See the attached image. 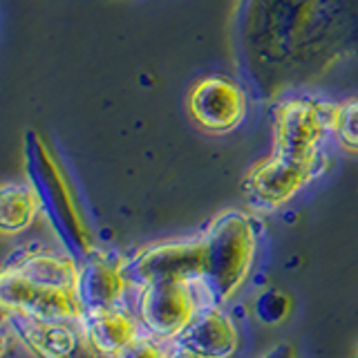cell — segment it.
I'll return each mask as SVG.
<instances>
[{
	"instance_id": "obj_11",
	"label": "cell",
	"mask_w": 358,
	"mask_h": 358,
	"mask_svg": "<svg viewBox=\"0 0 358 358\" xmlns=\"http://www.w3.org/2000/svg\"><path fill=\"white\" fill-rule=\"evenodd\" d=\"M81 322L92 345L108 356H115L139 336L137 320L132 318L128 309H121L119 305L83 311Z\"/></svg>"
},
{
	"instance_id": "obj_2",
	"label": "cell",
	"mask_w": 358,
	"mask_h": 358,
	"mask_svg": "<svg viewBox=\"0 0 358 358\" xmlns=\"http://www.w3.org/2000/svg\"><path fill=\"white\" fill-rule=\"evenodd\" d=\"M204 240V275L197 289L213 305L231 300L251 273L257 233L253 220L240 210H227L201 233Z\"/></svg>"
},
{
	"instance_id": "obj_6",
	"label": "cell",
	"mask_w": 358,
	"mask_h": 358,
	"mask_svg": "<svg viewBox=\"0 0 358 358\" xmlns=\"http://www.w3.org/2000/svg\"><path fill=\"white\" fill-rule=\"evenodd\" d=\"M322 159L298 162L289 157L271 155L255 164L244 177V195L253 206L262 210L280 208L291 197H296L313 177L322 173Z\"/></svg>"
},
{
	"instance_id": "obj_4",
	"label": "cell",
	"mask_w": 358,
	"mask_h": 358,
	"mask_svg": "<svg viewBox=\"0 0 358 358\" xmlns=\"http://www.w3.org/2000/svg\"><path fill=\"white\" fill-rule=\"evenodd\" d=\"M204 275V240L188 238L152 244L123 262V278L134 287H150L159 282H193L199 285Z\"/></svg>"
},
{
	"instance_id": "obj_18",
	"label": "cell",
	"mask_w": 358,
	"mask_h": 358,
	"mask_svg": "<svg viewBox=\"0 0 358 358\" xmlns=\"http://www.w3.org/2000/svg\"><path fill=\"white\" fill-rule=\"evenodd\" d=\"M356 358H358V356H356Z\"/></svg>"
},
{
	"instance_id": "obj_7",
	"label": "cell",
	"mask_w": 358,
	"mask_h": 358,
	"mask_svg": "<svg viewBox=\"0 0 358 358\" xmlns=\"http://www.w3.org/2000/svg\"><path fill=\"white\" fill-rule=\"evenodd\" d=\"M193 282H159L139 289V322L159 341L179 338L199 311Z\"/></svg>"
},
{
	"instance_id": "obj_9",
	"label": "cell",
	"mask_w": 358,
	"mask_h": 358,
	"mask_svg": "<svg viewBox=\"0 0 358 358\" xmlns=\"http://www.w3.org/2000/svg\"><path fill=\"white\" fill-rule=\"evenodd\" d=\"M128 280L123 278V262H112L103 253H92L78 262L76 300L81 311L115 307L126 294Z\"/></svg>"
},
{
	"instance_id": "obj_16",
	"label": "cell",
	"mask_w": 358,
	"mask_h": 358,
	"mask_svg": "<svg viewBox=\"0 0 358 358\" xmlns=\"http://www.w3.org/2000/svg\"><path fill=\"white\" fill-rule=\"evenodd\" d=\"M168 358H206V356H201V354H197L195 350H190V347H186L184 343L175 341V343L171 345V350H168Z\"/></svg>"
},
{
	"instance_id": "obj_10",
	"label": "cell",
	"mask_w": 358,
	"mask_h": 358,
	"mask_svg": "<svg viewBox=\"0 0 358 358\" xmlns=\"http://www.w3.org/2000/svg\"><path fill=\"white\" fill-rule=\"evenodd\" d=\"M175 341L206 358H229L238 350V327L220 305L206 302Z\"/></svg>"
},
{
	"instance_id": "obj_8",
	"label": "cell",
	"mask_w": 358,
	"mask_h": 358,
	"mask_svg": "<svg viewBox=\"0 0 358 358\" xmlns=\"http://www.w3.org/2000/svg\"><path fill=\"white\" fill-rule=\"evenodd\" d=\"M188 112L201 130L224 134L235 130L246 115V96L238 83L224 76H206L188 94Z\"/></svg>"
},
{
	"instance_id": "obj_1",
	"label": "cell",
	"mask_w": 358,
	"mask_h": 358,
	"mask_svg": "<svg viewBox=\"0 0 358 358\" xmlns=\"http://www.w3.org/2000/svg\"><path fill=\"white\" fill-rule=\"evenodd\" d=\"M74 257L52 251H29L7 262L0 278L3 311L36 320H81L76 300Z\"/></svg>"
},
{
	"instance_id": "obj_14",
	"label": "cell",
	"mask_w": 358,
	"mask_h": 358,
	"mask_svg": "<svg viewBox=\"0 0 358 358\" xmlns=\"http://www.w3.org/2000/svg\"><path fill=\"white\" fill-rule=\"evenodd\" d=\"M287 309H289V300H287V296L278 294V291H266V294L257 296V300H255L257 318L266 324L282 320L287 316Z\"/></svg>"
},
{
	"instance_id": "obj_12",
	"label": "cell",
	"mask_w": 358,
	"mask_h": 358,
	"mask_svg": "<svg viewBox=\"0 0 358 358\" xmlns=\"http://www.w3.org/2000/svg\"><path fill=\"white\" fill-rule=\"evenodd\" d=\"M41 208L38 193L25 184H5L0 190V231L18 235L29 229Z\"/></svg>"
},
{
	"instance_id": "obj_15",
	"label": "cell",
	"mask_w": 358,
	"mask_h": 358,
	"mask_svg": "<svg viewBox=\"0 0 358 358\" xmlns=\"http://www.w3.org/2000/svg\"><path fill=\"white\" fill-rule=\"evenodd\" d=\"M112 358H168V352L162 350L148 336H137L132 343H128L123 350H119Z\"/></svg>"
},
{
	"instance_id": "obj_13",
	"label": "cell",
	"mask_w": 358,
	"mask_h": 358,
	"mask_svg": "<svg viewBox=\"0 0 358 358\" xmlns=\"http://www.w3.org/2000/svg\"><path fill=\"white\" fill-rule=\"evenodd\" d=\"M331 132L341 148L358 155V96L336 103L331 112Z\"/></svg>"
},
{
	"instance_id": "obj_17",
	"label": "cell",
	"mask_w": 358,
	"mask_h": 358,
	"mask_svg": "<svg viewBox=\"0 0 358 358\" xmlns=\"http://www.w3.org/2000/svg\"><path fill=\"white\" fill-rule=\"evenodd\" d=\"M262 358H298V354H296V347H294V345L280 343V345L273 347L271 352H266Z\"/></svg>"
},
{
	"instance_id": "obj_3",
	"label": "cell",
	"mask_w": 358,
	"mask_h": 358,
	"mask_svg": "<svg viewBox=\"0 0 358 358\" xmlns=\"http://www.w3.org/2000/svg\"><path fill=\"white\" fill-rule=\"evenodd\" d=\"M334 106L311 99H287L273 108V155L318 162L320 143L331 132Z\"/></svg>"
},
{
	"instance_id": "obj_5",
	"label": "cell",
	"mask_w": 358,
	"mask_h": 358,
	"mask_svg": "<svg viewBox=\"0 0 358 358\" xmlns=\"http://www.w3.org/2000/svg\"><path fill=\"white\" fill-rule=\"evenodd\" d=\"M5 313V327L36 358H101L81 320H36Z\"/></svg>"
}]
</instances>
